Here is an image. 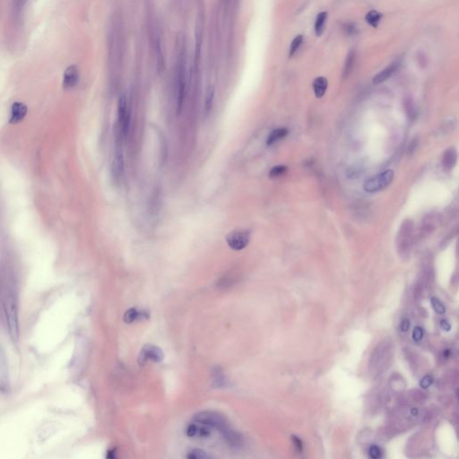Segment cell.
Wrapping results in <instances>:
<instances>
[{
	"label": "cell",
	"mask_w": 459,
	"mask_h": 459,
	"mask_svg": "<svg viewBox=\"0 0 459 459\" xmlns=\"http://www.w3.org/2000/svg\"><path fill=\"white\" fill-rule=\"evenodd\" d=\"M5 318L8 326L9 336L14 343H17L19 340L20 329H19V318H18V301L14 293L7 291L3 300Z\"/></svg>",
	"instance_id": "1"
},
{
	"label": "cell",
	"mask_w": 459,
	"mask_h": 459,
	"mask_svg": "<svg viewBox=\"0 0 459 459\" xmlns=\"http://www.w3.org/2000/svg\"><path fill=\"white\" fill-rule=\"evenodd\" d=\"M179 59L177 66V86H178V99H177V111L180 113L182 110L184 103L186 91H187V69L186 60L183 47L179 51Z\"/></svg>",
	"instance_id": "2"
},
{
	"label": "cell",
	"mask_w": 459,
	"mask_h": 459,
	"mask_svg": "<svg viewBox=\"0 0 459 459\" xmlns=\"http://www.w3.org/2000/svg\"><path fill=\"white\" fill-rule=\"evenodd\" d=\"M413 223L412 220L406 219L403 221V223L401 224L399 228V231L397 232L396 236V246L399 253L402 256L407 255L411 248H412V242H413Z\"/></svg>",
	"instance_id": "3"
},
{
	"label": "cell",
	"mask_w": 459,
	"mask_h": 459,
	"mask_svg": "<svg viewBox=\"0 0 459 459\" xmlns=\"http://www.w3.org/2000/svg\"><path fill=\"white\" fill-rule=\"evenodd\" d=\"M394 178V172L391 170L379 173L376 176L371 177L366 180L363 185V189L366 192L373 193L381 191L390 185Z\"/></svg>",
	"instance_id": "4"
},
{
	"label": "cell",
	"mask_w": 459,
	"mask_h": 459,
	"mask_svg": "<svg viewBox=\"0 0 459 459\" xmlns=\"http://www.w3.org/2000/svg\"><path fill=\"white\" fill-rule=\"evenodd\" d=\"M194 420L200 424L206 425L210 428H216L221 430L227 429V422L224 417L215 412H201L194 416Z\"/></svg>",
	"instance_id": "5"
},
{
	"label": "cell",
	"mask_w": 459,
	"mask_h": 459,
	"mask_svg": "<svg viewBox=\"0 0 459 459\" xmlns=\"http://www.w3.org/2000/svg\"><path fill=\"white\" fill-rule=\"evenodd\" d=\"M250 233L245 230H239L230 232L226 237V241L233 250H241L249 244Z\"/></svg>",
	"instance_id": "6"
},
{
	"label": "cell",
	"mask_w": 459,
	"mask_h": 459,
	"mask_svg": "<svg viewBox=\"0 0 459 459\" xmlns=\"http://www.w3.org/2000/svg\"><path fill=\"white\" fill-rule=\"evenodd\" d=\"M118 121L120 125L121 135L123 137H126L129 132L130 116H129V109H128L127 98L124 95H120L119 103H118Z\"/></svg>",
	"instance_id": "7"
},
{
	"label": "cell",
	"mask_w": 459,
	"mask_h": 459,
	"mask_svg": "<svg viewBox=\"0 0 459 459\" xmlns=\"http://www.w3.org/2000/svg\"><path fill=\"white\" fill-rule=\"evenodd\" d=\"M163 360V352L159 347L152 344H146L140 352L138 362L139 364L146 365L149 361L159 362Z\"/></svg>",
	"instance_id": "8"
},
{
	"label": "cell",
	"mask_w": 459,
	"mask_h": 459,
	"mask_svg": "<svg viewBox=\"0 0 459 459\" xmlns=\"http://www.w3.org/2000/svg\"><path fill=\"white\" fill-rule=\"evenodd\" d=\"M10 389L9 369L8 358L3 348L0 346V391L4 394L9 393Z\"/></svg>",
	"instance_id": "9"
},
{
	"label": "cell",
	"mask_w": 459,
	"mask_h": 459,
	"mask_svg": "<svg viewBox=\"0 0 459 459\" xmlns=\"http://www.w3.org/2000/svg\"><path fill=\"white\" fill-rule=\"evenodd\" d=\"M80 80V73L78 66L71 65L65 70L63 75V87L66 90L73 89L78 86Z\"/></svg>",
	"instance_id": "10"
},
{
	"label": "cell",
	"mask_w": 459,
	"mask_h": 459,
	"mask_svg": "<svg viewBox=\"0 0 459 459\" xmlns=\"http://www.w3.org/2000/svg\"><path fill=\"white\" fill-rule=\"evenodd\" d=\"M28 112V108L25 103L21 102H15L10 109L9 122L11 124H18L26 118Z\"/></svg>",
	"instance_id": "11"
},
{
	"label": "cell",
	"mask_w": 459,
	"mask_h": 459,
	"mask_svg": "<svg viewBox=\"0 0 459 459\" xmlns=\"http://www.w3.org/2000/svg\"><path fill=\"white\" fill-rule=\"evenodd\" d=\"M112 176L114 180H120V178L123 175L124 172V159H123V154L120 146L117 147L116 153L113 158L112 162Z\"/></svg>",
	"instance_id": "12"
},
{
	"label": "cell",
	"mask_w": 459,
	"mask_h": 459,
	"mask_svg": "<svg viewBox=\"0 0 459 459\" xmlns=\"http://www.w3.org/2000/svg\"><path fill=\"white\" fill-rule=\"evenodd\" d=\"M186 432L190 438L198 437V438H208L211 435V428L208 426L200 424L195 421V423L189 424L188 426Z\"/></svg>",
	"instance_id": "13"
},
{
	"label": "cell",
	"mask_w": 459,
	"mask_h": 459,
	"mask_svg": "<svg viewBox=\"0 0 459 459\" xmlns=\"http://www.w3.org/2000/svg\"><path fill=\"white\" fill-rule=\"evenodd\" d=\"M456 162H457V152L454 147H449L448 149H446L444 152L443 156H442V167L446 172H448L455 167Z\"/></svg>",
	"instance_id": "14"
},
{
	"label": "cell",
	"mask_w": 459,
	"mask_h": 459,
	"mask_svg": "<svg viewBox=\"0 0 459 459\" xmlns=\"http://www.w3.org/2000/svg\"><path fill=\"white\" fill-rule=\"evenodd\" d=\"M438 224V217L434 214H429L422 220V223L420 225V234L424 237L429 235V233L433 232L435 228Z\"/></svg>",
	"instance_id": "15"
},
{
	"label": "cell",
	"mask_w": 459,
	"mask_h": 459,
	"mask_svg": "<svg viewBox=\"0 0 459 459\" xmlns=\"http://www.w3.org/2000/svg\"><path fill=\"white\" fill-rule=\"evenodd\" d=\"M399 68V63L397 62H395L393 64L389 65L388 67H386V69H383L381 72L379 73L373 78V84L374 85H379V84H382L383 82L386 81L388 78H391V76L393 74L396 72V70Z\"/></svg>",
	"instance_id": "16"
},
{
	"label": "cell",
	"mask_w": 459,
	"mask_h": 459,
	"mask_svg": "<svg viewBox=\"0 0 459 459\" xmlns=\"http://www.w3.org/2000/svg\"><path fill=\"white\" fill-rule=\"evenodd\" d=\"M327 86H328V83H327L326 78L318 77V78H316L313 81V84H312L315 96L318 99L323 97L326 94Z\"/></svg>",
	"instance_id": "17"
},
{
	"label": "cell",
	"mask_w": 459,
	"mask_h": 459,
	"mask_svg": "<svg viewBox=\"0 0 459 459\" xmlns=\"http://www.w3.org/2000/svg\"><path fill=\"white\" fill-rule=\"evenodd\" d=\"M288 133L289 132H288V129H275L274 131H272L266 140L267 146H273L275 143L285 138Z\"/></svg>",
	"instance_id": "18"
},
{
	"label": "cell",
	"mask_w": 459,
	"mask_h": 459,
	"mask_svg": "<svg viewBox=\"0 0 459 459\" xmlns=\"http://www.w3.org/2000/svg\"><path fill=\"white\" fill-rule=\"evenodd\" d=\"M382 14L378 13L376 10H370L367 13L365 17V20L369 24V26H372L374 28H377L379 23L381 21Z\"/></svg>",
	"instance_id": "19"
},
{
	"label": "cell",
	"mask_w": 459,
	"mask_h": 459,
	"mask_svg": "<svg viewBox=\"0 0 459 459\" xmlns=\"http://www.w3.org/2000/svg\"><path fill=\"white\" fill-rule=\"evenodd\" d=\"M326 18H327V13L326 12H321L318 15L316 23H315V33L318 36L323 34L325 25H326Z\"/></svg>",
	"instance_id": "20"
},
{
	"label": "cell",
	"mask_w": 459,
	"mask_h": 459,
	"mask_svg": "<svg viewBox=\"0 0 459 459\" xmlns=\"http://www.w3.org/2000/svg\"><path fill=\"white\" fill-rule=\"evenodd\" d=\"M214 99H215V89H214L213 87H211V88H209L208 91H207L206 95V99H205L204 112H205L206 114H208V113L211 112L212 107H213Z\"/></svg>",
	"instance_id": "21"
},
{
	"label": "cell",
	"mask_w": 459,
	"mask_h": 459,
	"mask_svg": "<svg viewBox=\"0 0 459 459\" xmlns=\"http://www.w3.org/2000/svg\"><path fill=\"white\" fill-rule=\"evenodd\" d=\"M139 317H141V313H139L138 309H136V308H132V309H129L125 313L123 320L127 324H131V323L136 321Z\"/></svg>",
	"instance_id": "22"
},
{
	"label": "cell",
	"mask_w": 459,
	"mask_h": 459,
	"mask_svg": "<svg viewBox=\"0 0 459 459\" xmlns=\"http://www.w3.org/2000/svg\"><path fill=\"white\" fill-rule=\"evenodd\" d=\"M288 168L283 165H278L272 168L269 172V177L271 179H276L279 177L283 176L285 172H287Z\"/></svg>",
	"instance_id": "23"
},
{
	"label": "cell",
	"mask_w": 459,
	"mask_h": 459,
	"mask_svg": "<svg viewBox=\"0 0 459 459\" xmlns=\"http://www.w3.org/2000/svg\"><path fill=\"white\" fill-rule=\"evenodd\" d=\"M302 42H303V36L302 35H298L296 38L292 41L291 48H290V57L293 56L296 53Z\"/></svg>",
	"instance_id": "24"
},
{
	"label": "cell",
	"mask_w": 459,
	"mask_h": 459,
	"mask_svg": "<svg viewBox=\"0 0 459 459\" xmlns=\"http://www.w3.org/2000/svg\"><path fill=\"white\" fill-rule=\"evenodd\" d=\"M431 304H432V307L433 309H435V311L438 314H444L446 312V308L445 306L443 305L441 301L438 300V298H435V297H432L431 298Z\"/></svg>",
	"instance_id": "25"
},
{
	"label": "cell",
	"mask_w": 459,
	"mask_h": 459,
	"mask_svg": "<svg viewBox=\"0 0 459 459\" xmlns=\"http://www.w3.org/2000/svg\"><path fill=\"white\" fill-rule=\"evenodd\" d=\"M208 457L209 455H207L206 452L200 450V449H193V450L189 451L188 454V458L189 459H205L208 458Z\"/></svg>",
	"instance_id": "26"
},
{
	"label": "cell",
	"mask_w": 459,
	"mask_h": 459,
	"mask_svg": "<svg viewBox=\"0 0 459 459\" xmlns=\"http://www.w3.org/2000/svg\"><path fill=\"white\" fill-rule=\"evenodd\" d=\"M353 62H354V55H353V53H350V55L348 56L347 60H346V62H345V65H344L343 77H347L349 73L351 72Z\"/></svg>",
	"instance_id": "27"
},
{
	"label": "cell",
	"mask_w": 459,
	"mask_h": 459,
	"mask_svg": "<svg viewBox=\"0 0 459 459\" xmlns=\"http://www.w3.org/2000/svg\"><path fill=\"white\" fill-rule=\"evenodd\" d=\"M369 455L370 458L378 459L382 456L381 448L379 446L373 445L370 446L369 449Z\"/></svg>",
	"instance_id": "28"
},
{
	"label": "cell",
	"mask_w": 459,
	"mask_h": 459,
	"mask_svg": "<svg viewBox=\"0 0 459 459\" xmlns=\"http://www.w3.org/2000/svg\"><path fill=\"white\" fill-rule=\"evenodd\" d=\"M412 337L415 341H420L423 337V330L420 326H416L412 332Z\"/></svg>",
	"instance_id": "29"
},
{
	"label": "cell",
	"mask_w": 459,
	"mask_h": 459,
	"mask_svg": "<svg viewBox=\"0 0 459 459\" xmlns=\"http://www.w3.org/2000/svg\"><path fill=\"white\" fill-rule=\"evenodd\" d=\"M432 382H433V378H432V377H430L429 375H427V376H425L424 378L420 380V387H422V388H428V387L432 384Z\"/></svg>",
	"instance_id": "30"
},
{
	"label": "cell",
	"mask_w": 459,
	"mask_h": 459,
	"mask_svg": "<svg viewBox=\"0 0 459 459\" xmlns=\"http://www.w3.org/2000/svg\"><path fill=\"white\" fill-rule=\"evenodd\" d=\"M26 0H14V5H15V9L16 11L19 13L21 12L22 9H24L26 5Z\"/></svg>",
	"instance_id": "31"
},
{
	"label": "cell",
	"mask_w": 459,
	"mask_h": 459,
	"mask_svg": "<svg viewBox=\"0 0 459 459\" xmlns=\"http://www.w3.org/2000/svg\"><path fill=\"white\" fill-rule=\"evenodd\" d=\"M292 441L294 443V445H295V447H296L297 449L300 451H300H302V441L300 440V438L296 437V436H292Z\"/></svg>",
	"instance_id": "32"
},
{
	"label": "cell",
	"mask_w": 459,
	"mask_h": 459,
	"mask_svg": "<svg viewBox=\"0 0 459 459\" xmlns=\"http://www.w3.org/2000/svg\"><path fill=\"white\" fill-rule=\"evenodd\" d=\"M409 326H410V323H409V320L408 319H404L401 323V330L403 332H406V331L409 329Z\"/></svg>",
	"instance_id": "33"
},
{
	"label": "cell",
	"mask_w": 459,
	"mask_h": 459,
	"mask_svg": "<svg viewBox=\"0 0 459 459\" xmlns=\"http://www.w3.org/2000/svg\"><path fill=\"white\" fill-rule=\"evenodd\" d=\"M440 326H441V328L442 329H443V330H446V331L450 330V328H451L450 324H449L448 322L446 321V320H444V319H443V320H441V321H440Z\"/></svg>",
	"instance_id": "34"
},
{
	"label": "cell",
	"mask_w": 459,
	"mask_h": 459,
	"mask_svg": "<svg viewBox=\"0 0 459 459\" xmlns=\"http://www.w3.org/2000/svg\"><path fill=\"white\" fill-rule=\"evenodd\" d=\"M409 111H412V108H409ZM412 112H410V115H409V116L412 117ZM413 113H414V112H413Z\"/></svg>",
	"instance_id": "35"
}]
</instances>
